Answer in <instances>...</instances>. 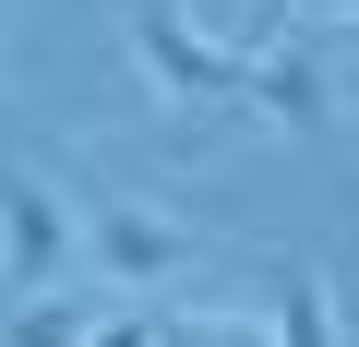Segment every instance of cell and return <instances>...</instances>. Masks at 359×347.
Masks as SVG:
<instances>
[{
	"label": "cell",
	"instance_id": "6",
	"mask_svg": "<svg viewBox=\"0 0 359 347\" xmlns=\"http://www.w3.org/2000/svg\"><path fill=\"white\" fill-rule=\"evenodd\" d=\"M84 335H96V311H84V299H48V287H36V299L13 311V335H0V347H84Z\"/></svg>",
	"mask_w": 359,
	"mask_h": 347
},
{
	"label": "cell",
	"instance_id": "1",
	"mask_svg": "<svg viewBox=\"0 0 359 347\" xmlns=\"http://www.w3.org/2000/svg\"><path fill=\"white\" fill-rule=\"evenodd\" d=\"M132 60H144L156 108H252V60L264 48H228V36H204L180 13V0H144L132 13Z\"/></svg>",
	"mask_w": 359,
	"mask_h": 347
},
{
	"label": "cell",
	"instance_id": "3",
	"mask_svg": "<svg viewBox=\"0 0 359 347\" xmlns=\"http://www.w3.org/2000/svg\"><path fill=\"white\" fill-rule=\"evenodd\" d=\"M84 252L108 287H168L180 264H192V240H180V216H156L144 192H84Z\"/></svg>",
	"mask_w": 359,
	"mask_h": 347
},
{
	"label": "cell",
	"instance_id": "4",
	"mask_svg": "<svg viewBox=\"0 0 359 347\" xmlns=\"http://www.w3.org/2000/svg\"><path fill=\"white\" fill-rule=\"evenodd\" d=\"M276 347H335V287L311 264H276Z\"/></svg>",
	"mask_w": 359,
	"mask_h": 347
},
{
	"label": "cell",
	"instance_id": "9",
	"mask_svg": "<svg viewBox=\"0 0 359 347\" xmlns=\"http://www.w3.org/2000/svg\"><path fill=\"white\" fill-rule=\"evenodd\" d=\"M335 36H347V60H359V13H347V25H335Z\"/></svg>",
	"mask_w": 359,
	"mask_h": 347
},
{
	"label": "cell",
	"instance_id": "8",
	"mask_svg": "<svg viewBox=\"0 0 359 347\" xmlns=\"http://www.w3.org/2000/svg\"><path fill=\"white\" fill-rule=\"evenodd\" d=\"M287 13H323V25H347V13H359V0H287Z\"/></svg>",
	"mask_w": 359,
	"mask_h": 347
},
{
	"label": "cell",
	"instance_id": "5",
	"mask_svg": "<svg viewBox=\"0 0 359 347\" xmlns=\"http://www.w3.org/2000/svg\"><path fill=\"white\" fill-rule=\"evenodd\" d=\"M156 323V347H276V323H252V311H144Z\"/></svg>",
	"mask_w": 359,
	"mask_h": 347
},
{
	"label": "cell",
	"instance_id": "7",
	"mask_svg": "<svg viewBox=\"0 0 359 347\" xmlns=\"http://www.w3.org/2000/svg\"><path fill=\"white\" fill-rule=\"evenodd\" d=\"M84 347H156V323H144V311H108V323H96Z\"/></svg>",
	"mask_w": 359,
	"mask_h": 347
},
{
	"label": "cell",
	"instance_id": "2",
	"mask_svg": "<svg viewBox=\"0 0 359 347\" xmlns=\"http://www.w3.org/2000/svg\"><path fill=\"white\" fill-rule=\"evenodd\" d=\"M72 252H84V216L60 204V180H36V168L0 156V287L36 299V287L72 275Z\"/></svg>",
	"mask_w": 359,
	"mask_h": 347
}]
</instances>
